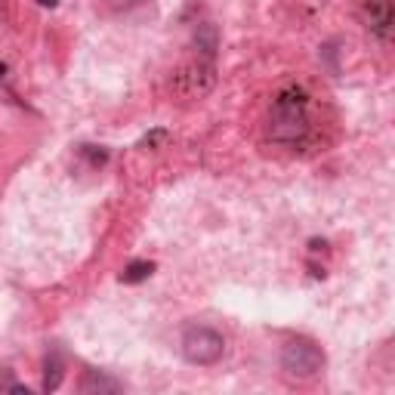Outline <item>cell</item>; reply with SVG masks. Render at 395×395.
Returning <instances> with one entry per match:
<instances>
[{"label": "cell", "instance_id": "cell-4", "mask_svg": "<svg viewBox=\"0 0 395 395\" xmlns=\"http://www.w3.org/2000/svg\"><path fill=\"white\" fill-rule=\"evenodd\" d=\"M155 272V263H130L124 272H120V284H139Z\"/></svg>", "mask_w": 395, "mask_h": 395}, {"label": "cell", "instance_id": "cell-3", "mask_svg": "<svg viewBox=\"0 0 395 395\" xmlns=\"http://www.w3.org/2000/svg\"><path fill=\"white\" fill-rule=\"evenodd\" d=\"M77 389L84 392V395H93V392H118L120 383H115V380H111V377H106V374H99V370H87Z\"/></svg>", "mask_w": 395, "mask_h": 395}, {"label": "cell", "instance_id": "cell-5", "mask_svg": "<svg viewBox=\"0 0 395 395\" xmlns=\"http://www.w3.org/2000/svg\"><path fill=\"white\" fill-rule=\"evenodd\" d=\"M59 383H62V361L53 356V358H46V380H44V389L53 392V389H59Z\"/></svg>", "mask_w": 395, "mask_h": 395}, {"label": "cell", "instance_id": "cell-2", "mask_svg": "<svg viewBox=\"0 0 395 395\" xmlns=\"http://www.w3.org/2000/svg\"><path fill=\"white\" fill-rule=\"evenodd\" d=\"M180 346H182V358L198 368H211L216 361H222V356H225V337L220 330L204 327V325L185 327Z\"/></svg>", "mask_w": 395, "mask_h": 395}, {"label": "cell", "instance_id": "cell-6", "mask_svg": "<svg viewBox=\"0 0 395 395\" xmlns=\"http://www.w3.org/2000/svg\"><path fill=\"white\" fill-rule=\"evenodd\" d=\"M0 392H25V395H28L25 386H19V383H15L13 370H0Z\"/></svg>", "mask_w": 395, "mask_h": 395}, {"label": "cell", "instance_id": "cell-7", "mask_svg": "<svg viewBox=\"0 0 395 395\" xmlns=\"http://www.w3.org/2000/svg\"><path fill=\"white\" fill-rule=\"evenodd\" d=\"M37 4H44V6H56V0H37Z\"/></svg>", "mask_w": 395, "mask_h": 395}, {"label": "cell", "instance_id": "cell-1", "mask_svg": "<svg viewBox=\"0 0 395 395\" xmlns=\"http://www.w3.org/2000/svg\"><path fill=\"white\" fill-rule=\"evenodd\" d=\"M281 370L290 380H312L325 368V349L309 337H290L281 346Z\"/></svg>", "mask_w": 395, "mask_h": 395}]
</instances>
